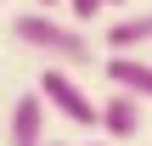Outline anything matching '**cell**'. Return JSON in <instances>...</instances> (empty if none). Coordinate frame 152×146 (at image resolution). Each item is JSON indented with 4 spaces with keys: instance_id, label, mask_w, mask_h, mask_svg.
<instances>
[{
    "instance_id": "7a4b0ae2",
    "label": "cell",
    "mask_w": 152,
    "mask_h": 146,
    "mask_svg": "<svg viewBox=\"0 0 152 146\" xmlns=\"http://www.w3.org/2000/svg\"><path fill=\"white\" fill-rule=\"evenodd\" d=\"M34 90H39V96H45V107H56L68 124H79V129H96V113H102V107L85 96V84H79L68 68H56V62H51V68L39 73V84H34Z\"/></svg>"
},
{
    "instance_id": "ba28073f",
    "label": "cell",
    "mask_w": 152,
    "mask_h": 146,
    "mask_svg": "<svg viewBox=\"0 0 152 146\" xmlns=\"http://www.w3.org/2000/svg\"><path fill=\"white\" fill-rule=\"evenodd\" d=\"M39 6H45V11H51V6H62V0H39Z\"/></svg>"
},
{
    "instance_id": "3957f363",
    "label": "cell",
    "mask_w": 152,
    "mask_h": 146,
    "mask_svg": "<svg viewBox=\"0 0 152 146\" xmlns=\"http://www.w3.org/2000/svg\"><path fill=\"white\" fill-rule=\"evenodd\" d=\"M45 96L39 90H23L11 101V118H6V146H45Z\"/></svg>"
},
{
    "instance_id": "8fae6325",
    "label": "cell",
    "mask_w": 152,
    "mask_h": 146,
    "mask_svg": "<svg viewBox=\"0 0 152 146\" xmlns=\"http://www.w3.org/2000/svg\"><path fill=\"white\" fill-rule=\"evenodd\" d=\"M45 146H51V141H45Z\"/></svg>"
},
{
    "instance_id": "277c9868",
    "label": "cell",
    "mask_w": 152,
    "mask_h": 146,
    "mask_svg": "<svg viewBox=\"0 0 152 146\" xmlns=\"http://www.w3.org/2000/svg\"><path fill=\"white\" fill-rule=\"evenodd\" d=\"M102 113H96V129L107 135V141H130V135H141V101L130 96V90H113L107 101H96Z\"/></svg>"
},
{
    "instance_id": "9c48e42d",
    "label": "cell",
    "mask_w": 152,
    "mask_h": 146,
    "mask_svg": "<svg viewBox=\"0 0 152 146\" xmlns=\"http://www.w3.org/2000/svg\"><path fill=\"white\" fill-rule=\"evenodd\" d=\"M102 6H124V0H102Z\"/></svg>"
},
{
    "instance_id": "6da1fadb",
    "label": "cell",
    "mask_w": 152,
    "mask_h": 146,
    "mask_svg": "<svg viewBox=\"0 0 152 146\" xmlns=\"http://www.w3.org/2000/svg\"><path fill=\"white\" fill-rule=\"evenodd\" d=\"M11 39L28 45L34 56H51L56 68H96V39L79 23H62L56 11H17L11 17Z\"/></svg>"
},
{
    "instance_id": "52a82bcc",
    "label": "cell",
    "mask_w": 152,
    "mask_h": 146,
    "mask_svg": "<svg viewBox=\"0 0 152 146\" xmlns=\"http://www.w3.org/2000/svg\"><path fill=\"white\" fill-rule=\"evenodd\" d=\"M68 6H73V17H79V23H90V17H102V0H68Z\"/></svg>"
},
{
    "instance_id": "5b68a950",
    "label": "cell",
    "mask_w": 152,
    "mask_h": 146,
    "mask_svg": "<svg viewBox=\"0 0 152 146\" xmlns=\"http://www.w3.org/2000/svg\"><path fill=\"white\" fill-rule=\"evenodd\" d=\"M102 73L113 79V90H130L135 101H152V62L135 56V51H113L102 62Z\"/></svg>"
},
{
    "instance_id": "30bf717a",
    "label": "cell",
    "mask_w": 152,
    "mask_h": 146,
    "mask_svg": "<svg viewBox=\"0 0 152 146\" xmlns=\"http://www.w3.org/2000/svg\"><path fill=\"white\" fill-rule=\"evenodd\" d=\"M96 146H102V141H96Z\"/></svg>"
},
{
    "instance_id": "8992f818",
    "label": "cell",
    "mask_w": 152,
    "mask_h": 146,
    "mask_svg": "<svg viewBox=\"0 0 152 146\" xmlns=\"http://www.w3.org/2000/svg\"><path fill=\"white\" fill-rule=\"evenodd\" d=\"M152 45V11H130L107 23V51H147Z\"/></svg>"
}]
</instances>
